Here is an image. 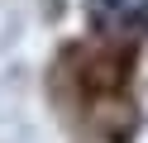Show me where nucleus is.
Here are the masks:
<instances>
[{"instance_id":"nucleus-1","label":"nucleus","mask_w":148,"mask_h":143,"mask_svg":"<svg viewBox=\"0 0 148 143\" xmlns=\"http://www.w3.org/2000/svg\"><path fill=\"white\" fill-rule=\"evenodd\" d=\"M100 10L110 19H138V14H148V0H100Z\"/></svg>"}]
</instances>
